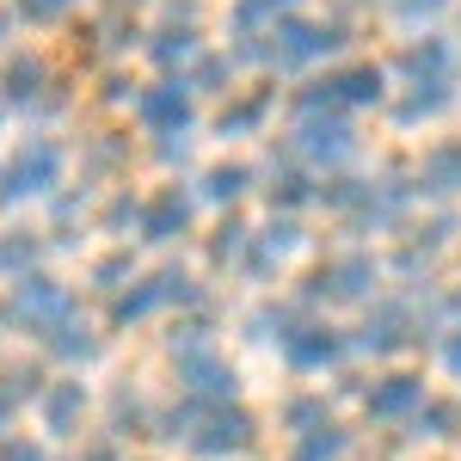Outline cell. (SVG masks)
<instances>
[{"label":"cell","instance_id":"6da1fadb","mask_svg":"<svg viewBox=\"0 0 461 461\" xmlns=\"http://www.w3.org/2000/svg\"><path fill=\"white\" fill-rule=\"evenodd\" d=\"M6 314L19 320L25 332H37V339H50L62 320L74 314V295H68V284H56V277H19L13 284V302H6Z\"/></svg>","mask_w":461,"mask_h":461},{"label":"cell","instance_id":"7a4b0ae2","mask_svg":"<svg viewBox=\"0 0 461 461\" xmlns=\"http://www.w3.org/2000/svg\"><path fill=\"white\" fill-rule=\"evenodd\" d=\"M178 382L191 388V400H215V406H228V393H234V369L221 363L203 332H185V345H178Z\"/></svg>","mask_w":461,"mask_h":461},{"label":"cell","instance_id":"3957f363","mask_svg":"<svg viewBox=\"0 0 461 461\" xmlns=\"http://www.w3.org/2000/svg\"><path fill=\"white\" fill-rule=\"evenodd\" d=\"M332 50H345V32L339 25H302V19H284L277 43H247V56H277V62H314Z\"/></svg>","mask_w":461,"mask_h":461},{"label":"cell","instance_id":"277c9868","mask_svg":"<svg viewBox=\"0 0 461 461\" xmlns=\"http://www.w3.org/2000/svg\"><path fill=\"white\" fill-rule=\"evenodd\" d=\"M62 178V148L56 142H32L13 154V167L0 173V197H37Z\"/></svg>","mask_w":461,"mask_h":461},{"label":"cell","instance_id":"5b68a950","mask_svg":"<svg viewBox=\"0 0 461 461\" xmlns=\"http://www.w3.org/2000/svg\"><path fill=\"white\" fill-rule=\"evenodd\" d=\"M185 443H191L197 456L221 461V456H234V449L252 443V419L240 412V406H203V419H197V430H191Z\"/></svg>","mask_w":461,"mask_h":461},{"label":"cell","instance_id":"8992f818","mask_svg":"<svg viewBox=\"0 0 461 461\" xmlns=\"http://www.w3.org/2000/svg\"><path fill=\"white\" fill-rule=\"evenodd\" d=\"M295 148H302L308 160H345V154H351V123H345L339 111H302Z\"/></svg>","mask_w":461,"mask_h":461},{"label":"cell","instance_id":"52a82bcc","mask_svg":"<svg viewBox=\"0 0 461 461\" xmlns=\"http://www.w3.org/2000/svg\"><path fill=\"white\" fill-rule=\"evenodd\" d=\"M142 123L160 130V136H178V130L191 123V93H185V80H160L154 93H142Z\"/></svg>","mask_w":461,"mask_h":461},{"label":"cell","instance_id":"ba28073f","mask_svg":"<svg viewBox=\"0 0 461 461\" xmlns=\"http://www.w3.org/2000/svg\"><path fill=\"white\" fill-rule=\"evenodd\" d=\"M375 284V265L369 258H339V265H320L308 277V295H363Z\"/></svg>","mask_w":461,"mask_h":461},{"label":"cell","instance_id":"9c48e42d","mask_svg":"<svg viewBox=\"0 0 461 461\" xmlns=\"http://www.w3.org/2000/svg\"><path fill=\"white\" fill-rule=\"evenodd\" d=\"M284 351H289L295 369H326L332 357L345 351V339H339V332H326V326H295V332L284 339Z\"/></svg>","mask_w":461,"mask_h":461},{"label":"cell","instance_id":"30bf717a","mask_svg":"<svg viewBox=\"0 0 461 461\" xmlns=\"http://www.w3.org/2000/svg\"><path fill=\"white\" fill-rule=\"evenodd\" d=\"M400 68L412 74V86H425V80H456V50H449L443 37H425V43H412V50L400 56Z\"/></svg>","mask_w":461,"mask_h":461},{"label":"cell","instance_id":"8fae6325","mask_svg":"<svg viewBox=\"0 0 461 461\" xmlns=\"http://www.w3.org/2000/svg\"><path fill=\"white\" fill-rule=\"evenodd\" d=\"M37 406H43V425L56 430V437H68L80 425V412H86V393H80V382H56V388L37 393Z\"/></svg>","mask_w":461,"mask_h":461},{"label":"cell","instance_id":"7c38bea8","mask_svg":"<svg viewBox=\"0 0 461 461\" xmlns=\"http://www.w3.org/2000/svg\"><path fill=\"white\" fill-rule=\"evenodd\" d=\"M191 228V197H178V191H160L154 203L142 210V234L148 240H173Z\"/></svg>","mask_w":461,"mask_h":461},{"label":"cell","instance_id":"4fadbf2b","mask_svg":"<svg viewBox=\"0 0 461 461\" xmlns=\"http://www.w3.org/2000/svg\"><path fill=\"white\" fill-rule=\"evenodd\" d=\"M43 345H50V357H62V363H86V357L99 351V339H93V326H86L80 314H68L62 326H56V332H50V339H43Z\"/></svg>","mask_w":461,"mask_h":461},{"label":"cell","instance_id":"5bb4252c","mask_svg":"<svg viewBox=\"0 0 461 461\" xmlns=\"http://www.w3.org/2000/svg\"><path fill=\"white\" fill-rule=\"evenodd\" d=\"M419 400H425V388H419L412 375H388L382 388L369 393V412H375V419H400V412H412Z\"/></svg>","mask_w":461,"mask_h":461},{"label":"cell","instance_id":"9a60e30c","mask_svg":"<svg viewBox=\"0 0 461 461\" xmlns=\"http://www.w3.org/2000/svg\"><path fill=\"white\" fill-rule=\"evenodd\" d=\"M425 191H437V197H449V191H461V142H443L425 154Z\"/></svg>","mask_w":461,"mask_h":461},{"label":"cell","instance_id":"2e32d148","mask_svg":"<svg viewBox=\"0 0 461 461\" xmlns=\"http://www.w3.org/2000/svg\"><path fill=\"white\" fill-rule=\"evenodd\" d=\"M449 99H456V80H425V86H412V99H400V123L437 117V111H449Z\"/></svg>","mask_w":461,"mask_h":461},{"label":"cell","instance_id":"e0dca14e","mask_svg":"<svg viewBox=\"0 0 461 461\" xmlns=\"http://www.w3.org/2000/svg\"><path fill=\"white\" fill-rule=\"evenodd\" d=\"M154 308H160V277H148V284H136L130 295H117V308H111V320H117V326H130V320L154 314Z\"/></svg>","mask_w":461,"mask_h":461},{"label":"cell","instance_id":"ac0fdd59","mask_svg":"<svg viewBox=\"0 0 461 461\" xmlns=\"http://www.w3.org/2000/svg\"><path fill=\"white\" fill-rule=\"evenodd\" d=\"M247 185H252V173H247V167H240V160H234V167H215V173L203 178V191H210L215 203H234V197H240Z\"/></svg>","mask_w":461,"mask_h":461},{"label":"cell","instance_id":"d6986e66","mask_svg":"<svg viewBox=\"0 0 461 461\" xmlns=\"http://www.w3.org/2000/svg\"><path fill=\"white\" fill-rule=\"evenodd\" d=\"M32 258H37V240H32V234H6V240H0V271L25 277V271H32Z\"/></svg>","mask_w":461,"mask_h":461},{"label":"cell","instance_id":"ffe728a7","mask_svg":"<svg viewBox=\"0 0 461 461\" xmlns=\"http://www.w3.org/2000/svg\"><path fill=\"white\" fill-rule=\"evenodd\" d=\"M400 339H406V332H400V308H382V314L369 320V332H363V345H369V351H393Z\"/></svg>","mask_w":461,"mask_h":461},{"label":"cell","instance_id":"44dd1931","mask_svg":"<svg viewBox=\"0 0 461 461\" xmlns=\"http://www.w3.org/2000/svg\"><path fill=\"white\" fill-rule=\"evenodd\" d=\"M339 449H345V437H339L332 425H320V430H308V437H302V449H295V461H332Z\"/></svg>","mask_w":461,"mask_h":461},{"label":"cell","instance_id":"7402d4cb","mask_svg":"<svg viewBox=\"0 0 461 461\" xmlns=\"http://www.w3.org/2000/svg\"><path fill=\"white\" fill-rule=\"evenodd\" d=\"M37 86H43V62H13V68H6V93H13V99H32Z\"/></svg>","mask_w":461,"mask_h":461},{"label":"cell","instance_id":"603a6c76","mask_svg":"<svg viewBox=\"0 0 461 461\" xmlns=\"http://www.w3.org/2000/svg\"><path fill=\"white\" fill-rule=\"evenodd\" d=\"M284 6H295V0H240L234 19H240V32H252L258 19H271V13H284Z\"/></svg>","mask_w":461,"mask_h":461},{"label":"cell","instance_id":"cb8c5ba5","mask_svg":"<svg viewBox=\"0 0 461 461\" xmlns=\"http://www.w3.org/2000/svg\"><path fill=\"white\" fill-rule=\"evenodd\" d=\"M240 247H247V228H240V221H221L215 240H210V252L215 258H240Z\"/></svg>","mask_w":461,"mask_h":461},{"label":"cell","instance_id":"d4e9b609","mask_svg":"<svg viewBox=\"0 0 461 461\" xmlns=\"http://www.w3.org/2000/svg\"><path fill=\"white\" fill-rule=\"evenodd\" d=\"M314 191H308V178L302 173H277V185H271V203H308Z\"/></svg>","mask_w":461,"mask_h":461},{"label":"cell","instance_id":"484cf974","mask_svg":"<svg viewBox=\"0 0 461 461\" xmlns=\"http://www.w3.org/2000/svg\"><path fill=\"white\" fill-rule=\"evenodd\" d=\"M295 240H302V228H295V221H277V228L265 234V247H258V252H271V258H284V252H295Z\"/></svg>","mask_w":461,"mask_h":461},{"label":"cell","instance_id":"4316f807","mask_svg":"<svg viewBox=\"0 0 461 461\" xmlns=\"http://www.w3.org/2000/svg\"><path fill=\"white\" fill-rule=\"evenodd\" d=\"M265 117V99H247V105H234V111H221V130H252Z\"/></svg>","mask_w":461,"mask_h":461},{"label":"cell","instance_id":"83f0119b","mask_svg":"<svg viewBox=\"0 0 461 461\" xmlns=\"http://www.w3.org/2000/svg\"><path fill=\"white\" fill-rule=\"evenodd\" d=\"M191 50H197L191 32H167L160 43H154V56H160V62H178V56H191Z\"/></svg>","mask_w":461,"mask_h":461},{"label":"cell","instance_id":"f1b7e54d","mask_svg":"<svg viewBox=\"0 0 461 461\" xmlns=\"http://www.w3.org/2000/svg\"><path fill=\"white\" fill-rule=\"evenodd\" d=\"M449 425H456L449 406H425V412H419V430H425V437H449Z\"/></svg>","mask_w":461,"mask_h":461},{"label":"cell","instance_id":"f546056e","mask_svg":"<svg viewBox=\"0 0 461 461\" xmlns=\"http://www.w3.org/2000/svg\"><path fill=\"white\" fill-rule=\"evenodd\" d=\"M449 0H393V13L400 19H430V13H443Z\"/></svg>","mask_w":461,"mask_h":461},{"label":"cell","instance_id":"4dcf8cb0","mask_svg":"<svg viewBox=\"0 0 461 461\" xmlns=\"http://www.w3.org/2000/svg\"><path fill=\"white\" fill-rule=\"evenodd\" d=\"M320 419H326L320 400H295V406H289V425H320Z\"/></svg>","mask_w":461,"mask_h":461},{"label":"cell","instance_id":"1f68e13d","mask_svg":"<svg viewBox=\"0 0 461 461\" xmlns=\"http://www.w3.org/2000/svg\"><path fill=\"white\" fill-rule=\"evenodd\" d=\"M0 461H43L32 443H19V437H0Z\"/></svg>","mask_w":461,"mask_h":461},{"label":"cell","instance_id":"d6a6232c","mask_svg":"<svg viewBox=\"0 0 461 461\" xmlns=\"http://www.w3.org/2000/svg\"><path fill=\"white\" fill-rule=\"evenodd\" d=\"M19 6H25V13H32V19H56V13H62V6H68V0H19Z\"/></svg>","mask_w":461,"mask_h":461},{"label":"cell","instance_id":"836d02e7","mask_svg":"<svg viewBox=\"0 0 461 461\" xmlns=\"http://www.w3.org/2000/svg\"><path fill=\"white\" fill-rule=\"evenodd\" d=\"M136 197H117V203H111V228H123V221H136Z\"/></svg>","mask_w":461,"mask_h":461},{"label":"cell","instance_id":"e575fe53","mask_svg":"<svg viewBox=\"0 0 461 461\" xmlns=\"http://www.w3.org/2000/svg\"><path fill=\"white\" fill-rule=\"evenodd\" d=\"M123 271H130V258H105V265H99V284L117 289V277H123Z\"/></svg>","mask_w":461,"mask_h":461},{"label":"cell","instance_id":"d590c367","mask_svg":"<svg viewBox=\"0 0 461 461\" xmlns=\"http://www.w3.org/2000/svg\"><path fill=\"white\" fill-rule=\"evenodd\" d=\"M221 80H228V62L210 56V62H203V86H221Z\"/></svg>","mask_w":461,"mask_h":461},{"label":"cell","instance_id":"8d00e7d4","mask_svg":"<svg viewBox=\"0 0 461 461\" xmlns=\"http://www.w3.org/2000/svg\"><path fill=\"white\" fill-rule=\"evenodd\" d=\"M443 357H449V369L461 375V339H449V351H443Z\"/></svg>","mask_w":461,"mask_h":461}]
</instances>
